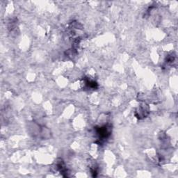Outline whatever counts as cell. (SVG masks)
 Wrapping results in <instances>:
<instances>
[{"mask_svg": "<svg viewBox=\"0 0 178 178\" xmlns=\"http://www.w3.org/2000/svg\"><path fill=\"white\" fill-rule=\"evenodd\" d=\"M97 134L99 135L100 136V139H105L108 137L109 136V132L108 130V128L106 126L102 127H100L98 128V129L97 130Z\"/></svg>", "mask_w": 178, "mask_h": 178, "instance_id": "6da1fadb", "label": "cell"}]
</instances>
